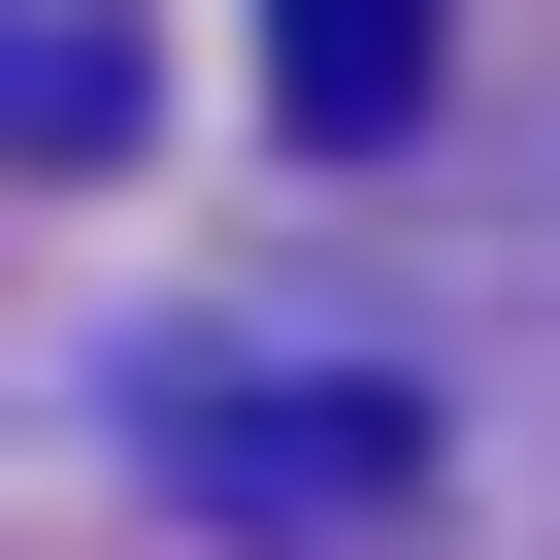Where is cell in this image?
<instances>
[{
	"label": "cell",
	"mask_w": 560,
	"mask_h": 560,
	"mask_svg": "<svg viewBox=\"0 0 560 560\" xmlns=\"http://www.w3.org/2000/svg\"><path fill=\"white\" fill-rule=\"evenodd\" d=\"M264 100H298L330 165H363V132H429V0H264Z\"/></svg>",
	"instance_id": "2"
},
{
	"label": "cell",
	"mask_w": 560,
	"mask_h": 560,
	"mask_svg": "<svg viewBox=\"0 0 560 560\" xmlns=\"http://www.w3.org/2000/svg\"><path fill=\"white\" fill-rule=\"evenodd\" d=\"M132 132V34H100V0H0V165H100Z\"/></svg>",
	"instance_id": "3"
},
{
	"label": "cell",
	"mask_w": 560,
	"mask_h": 560,
	"mask_svg": "<svg viewBox=\"0 0 560 560\" xmlns=\"http://www.w3.org/2000/svg\"><path fill=\"white\" fill-rule=\"evenodd\" d=\"M165 494L264 527V560H363V527L429 494V396H363V363H198V396H165Z\"/></svg>",
	"instance_id": "1"
}]
</instances>
